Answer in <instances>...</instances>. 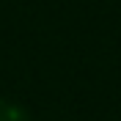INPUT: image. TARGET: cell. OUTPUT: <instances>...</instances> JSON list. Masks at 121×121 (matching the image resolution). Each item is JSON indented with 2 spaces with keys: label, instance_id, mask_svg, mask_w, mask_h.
Segmentation results:
<instances>
[{
  "label": "cell",
  "instance_id": "6da1fadb",
  "mask_svg": "<svg viewBox=\"0 0 121 121\" xmlns=\"http://www.w3.org/2000/svg\"><path fill=\"white\" fill-rule=\"evenodd\" d=\"M0 121H30V116H28V110L22 105L0 96Z\"/></svg>",
  "mask_w": 121,
  "mask_h": 121
}]
</instances>
